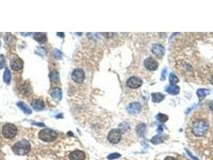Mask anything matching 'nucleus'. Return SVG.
Wrapping results in <instances>:
<instances>
[{"label": "nucleus", "instance_id": "f03ea898", "mask_svg": "<svg viewBox=\"0 0 213 160\" xmlns=\"http://www.w3.org/2000/svg\"><path fill=\"white\" fill-rule=\"evenodd\" d=\"M197 145L200 146H207L208 147L211 146L213 148V111L211 112V116H209V126L206 135L196 146Z\"/></svg>", "mask_w": 213, "mask_h": 160}, {"label": "nucleus", "instance_id": "412c9836", "mask_svg": "<svg viewBox=\"0 0 213 160\" xmlns=\"http://www.w3.org/2000/svg\"><path fill=\"white\" fill-rule=\"evenodd\" d=\"M11 71H10L8 68H6L4 71V74H3V80H4L6 83L8 84L11 82Z\"/></svg>", "mask_w": 213, "mask_h": 160}, {"label": "nucleus", "instance_id": "f3484780", "mask_svg": "<svg viewBox=\"0 0 213 160\" xmlns=\"http://www.w3.org/2000/svg\"><path fill=\"white\" fill-rule=\"evenodd\" d=\"M34 38L39 43H44L47 40V36L44 33H35Z\"/></svg>", "mask_w": 213, "mask_h": 160}, {"label": "nucleus", "instance_id": "423d86ee", "mask_svg": "<svg viewBox=\"0 0 213 160\" xmlns=\"http://www.w3.org/2000/svg\"><path fill=\"white\" fill-rule=\"evenodd\" d=\"M121 138H122V131L120 129L111 130L109 132L108 136V141L110 142L111 143L113 144H116L118 143H120Z\"/></svg>", "mask_w": 213, "mask_h": 160}, {"label": "nucleus", "instance_id": "6e6552de", "mask_svg": "<svg viewBox=\"0 0 213 160\" xmlns=\"http://www.w3.org/2000/svg\"><path fill=\"white\" fill-rule=\"evenodd\" d=\"M126 84H127V86H128V87H130V88L135 89L141 86L142 84H143V81H142L139 78H138V77L133 76L131 77L130 79H128Z\"/></svg>", "mask_w": 213, "mask_h": 160}, {"label": "nucleus", "instance_id": "7c9ffc66", "mask_svg": "<svg viewBox=\"0 0 213 160\" xmlns=\"http://www.w3.org/2000/svg\"><path fill=\"white\" fill-rule=\"evenodd\" d=\"M209 107H210V109H211V110L213 111V102L212 103H211V104H210V106H209Z\"/></svg>", "mask_w": 213, "mask_h": 160}, {"label": "nucleus", "instance_id": "dca6fc26", "mask_svg": "<svg viewBox=\"0 0 213 160\" xmlns=\"http://www.w3.org/2000/svg\"><path fill=\"white\" fill-rule=\"evenodd\" d=\"M17 106H18L25 114H26V115H31V113H32L31 108L29 107L26 103H23V102H19V103H17Z\"/></svg>", "mask_w": 213, "mask_h": 160}, {"label": "nucleus", "instance_id": "5701e85b", "mask_svg": "<svg viewBox=\"0 0 213 160\" xmlns=\"http://www.w3.org/2000/svg\"><path fill=\"white\" fill-rule=\"evenodd\" d=\"M169 82L172 85H175L177 83H179V79L177 78V76L174 74H171L170 77H169Z\"/></svg>", "mask_w": 213, "mask_h": 160}, {"label": "nucleus", "instance_id": "a878e982", "mask_svg": "<svg viewBox=\"0 0 213 160\" xmlns=\"http://www.w3.org/2000/svg\"><path fill=\"white\" fill-rule=\"evenodd\" d=\"M4 56H3V55H1V56H0V68H2V67H4Z\"/></svg>", "mask_w": 213, "mask_h": 160}, {"label": "nucleus", "instance_id": "2eb2a0df", "mask_svg": "<svg viewBox=\"0 0 213 160\" xmlns=\"http://www.w3.org/2000/svg\"><path fill=\"white\" fill-rule=\"evenodd\" d=\"M50 95L52 96L53 98H55V100L59 101L62 98V91L59 87H55L53 88L50 91Z\"/></svg>", "mask_w": 213, "mask_h": 160}, {"label": "nucleus", "instance_id": "9b49d317", "mask_svg": "<svg viewBox=\"0 0 213 160\" xmlns=\"http://www.w3.org/2000/svg\"><path fill=\"white\" fill-rule=\"evenodd\" d=\"M31 107L35 110H42L44 109V102L41 98H35L31 102Z\"/></svg>", "mask_w": 213, "mask_h": 160}, {"label": "nucleus", "instance_id": "4be33fe9", "mask_svg": "<svg viewBox=\"0 0 213 160\" xmlns=\"http://www.w3.org/2000/svg\"><path fill=\"white\" fill-rule=\"evenodd\" d=\"M207 92H208V91H207L205 89H199L197 91V95H198V97L199 98V99H203V98H205V96L207 95Z\"/></svg>", "mask_w": 213, "mask_h": 160}, {"label": "nucleus", "instance_id": "f8f14e48", "mask_svg": "<svg viewBox=\"0 0 213 160\" xmlns=\"http://www.w3.org/2000/svg\"><path fill=\"white\" fill-rule=\"evenodd\" d=\"M11 67L14 71H19L23 67V62L21 59H15L11 62Z\"/></svg>", "mask_w": 213, "mask_h": 160}, {"label": "nucleus", "instance_id": "c756f323", "mask_svg": "<svg viewBox=\"0 0 213 160\" xmlns=\"http://www.w3.org/2000/svg\"><path fill=\"white\" fill-rule=\"evenodd\" d=\"M209 83H210L212 84V85H213V75L211 77V79H210V80H209Z\"/></svg>", "mask_w": 213, "mask_h": 160}, {"label": "nucleus", "instance_id": "bb28decb", "mask_svg": "<svg viewBox=\"0 0 213 160\" xmlns=\"http://www.w3.org/2000/svg\"><path fill=\"white\" fill-rule=\"evenodd\" d=\"M55 57L57 58V59H61V58H62V53L60 52L59 50H56V49H55Z\"/></svg>", "mask_w": 213, "mask_h": 160}, {"label": "nucleus", "instance_id": "4468645a", "mask_svg": "<svg viewBox=\"0 0 213 160\" xmlns=\"http://www.w3.org/2000/svg\"><path fill=\"white\" fill-rule=\"evenodd\" d=\"M127 110L131 114H137L141 110V106L138 103H132L127 107Z\"/></svg>", "mask_w": 213, "mask_h": 160}, {"label": "nucleus", "instance_id": "b1692460", "mask_svg": "<svg viewBox=\"0 0 213 160\" xmlns=\"http://www.w3.org/2000/svg\"><path fill=\"white\" fill-rule=\"evenodd\" d=\"M157 119L160 122H165L168 119V117L166 115H163V114H159L157 115Z\"/></svg>", "mask_w": 213, "mask_h": 160}, {"label": "nucleus", "instance_id": "7ed1b4c3", "mask_svg": "<svg viewBox=\"0 0 213 160\" xmlns=\"http://www.w3.org/2000/svg\"><path fill=\"white\" fill-rule=\"evenodd\" d=\"M12 151L15 155H25L31 151V144L25 139L17 142L14 146H12Z\"/></svg>", "mask_w": 213, "mask_h": 160}, {"label": "nucleus", "instance_id": "6ab92c4d", "mask_svg": "<svg viewBox=\"0 0 213 160\" xmlns=\"http://www.w3.org/2000/svg\"><path fill=\"white\" fill-rule=\"evenodd\" d=\"M166 91L168 93L172 94V95H177L180 92V87L177 86H172L166 89Z\"/></svg>", "mask_w": 213, "mask_h": 160}, {"label": "nucleus", "instance_id": "1a4fd4ad", "mask_svg": "<svg viewBox=\"0 0 213 160\" xmlns=\"http://www.w3.org/2000/svg\"><path fill=\"white\" fill-rule=\"evenodd\" d=\"M70 160H85L86 155L83 151L80 150H75L73 151L69 155Z\"/></svg>", "mask_w": 213, "mask_h": 160}, {"label": "nucleus", "instance_id": "cd10ccee", "mask_svg": "<svg viewBox=\"0 0 213 160\" xmlns=\"http://www.w3.org/2000/svg\"><path fill=\"white\" fill-rule=\"evenodd\" d=\"M164 160H178V159L177 158H174V157H172V156H168V157H166Z\"/></svg>", "mask_w": 213, "mask_h": 160}, {"label": "nucleus", "instance_id": "20e7f679", "mask_svg": "<svg viewBox=\"0 0 213 160\" xmlns=\"http://www.w3.org/2000/svg\"><path fill=\"white\" fill-rule=\"evenodd\" d=\"M39 139L45 142H52L57 138V133L50 129L42 130L38 134Z\"/></svg>", "mask_w": 213, "mask_h": 160}, {"label": "nucleus", "instance_id": "9d476101", "mask_svg": "<svg viewBox=\"0 0 213 160\" xmlns=\"http://www.w3.org/2000/svg\"><path fill=\"white\" fill-rule=\"evenodd\" d=\"M144 67L149 71H156L158 68V63L151 57H149L144 61Z\"/></svg>", "mask_w": 213, "mask_h": 160}, {"label": "nucleus", "instance_id": "f257e3e1", "mask_svg": "<svg viewBox=\"0 0 213 160\" xmlns=\"http://www.w3.org/2000/svg\"><path fill=\"white\" fill-rule=\"evenodd\" d=\"M210 111L199 109L193 113L188 120L186 128V135L190 143L196 146L206 135L209 126Z\"/></svg>", "mask_w": 213, "mask_h": 160}, {"label": "nucleus", "instance_id": "ddd939ff", "mask_svg": "<svg viewBox=\"0 0 213 160\" xmlns=\"http://www.w3.org/2000/svg\"><path fill=\"white\" fill-rule=\"evenodd\" d=\"M151 51L153 53L154 55H156V56H159V57H162L163 55H164V48L162 47L160 44H155L153 45L152 48H151Z\"/></svg>", "mask_w": 213, "mask_h": 160}, {"label": "nucleus", "instance_id": "a211bd4d", "mask_svg": "<svg viewBox=\"0 0 213 160\" xmlns=\"http://www.w3.org/2000/svg\"><path fill=\"white\" fill-rule=\"evenodd\" d=\"M151 97H152V100L155 103H160L161 101L163 100L164 98V95H163L162 94L160 93H154L151 95Z\"/></svg>", "mask_w": 213, "mask_h": 160}, {"label": "nucleus", "instance_id": "0eeeda50", "mask_svg": "<svg viewBox=\"0 0 213 160\" xmlns=\"http://www.w3.org/2000/svg\"><path fill=\"white\" fill-rule=\"evenodd\" d=\"M72 78L75 83H82L84 82V79H85V74H84V70L81 69V68L75 69L72 72Z\"/></svg>", "mask_w": 213, "mask_h": 160}, {"label": "nucleus", "instance_id": "39448f33", "mask_svg": "<svg viewBox=\"0 0 213 160\" xmlns=\"http://www.w3.org/2000/svg\"><path fill=\"white\" fill-rule=\"evenodd\" d=\"M17 131V127L11 123H7L2 127V134L7 139H13L16 135Z\"/></svg>", "mask_w": 213, "mask_h": 160}, {"label": "nucleus", "instance_id": "c85d7f7f", "mask_svg": "<svg viewBox=\"0 0 213 160\" xmlns=\"http://www.w3.org/2000/svg\"><path fill=\"white\" fill-rule=\"evenodd\" d=\"M166 71H167V70L166 69H164L163 70V76L161 77V79H165V77H166Z\"/></svg>", "mask_w": 213, "mask_h": 160}, {"label": "nucleus", "instance_id": "393cba45", "mask_svg": "<svg viewBox=\"0 0 213 160\" xmlns=\"http://www.w3.org/2000/svg\"><path fill=\"white\" fill-rule=\"evenodd\" d=\"M120 155L118 153H113V154H111V155H109L108 157V159H115V158H119L120 157Z\"/></svg>", "mask_w": 213, "mask_h": 160}, {"label": "nucleus", "instance_id": "aec40b11", "mask_svg": "<svg viewBox=\"0 0 213 160\" xmlns=\"http://www.w3.org/2000/svg\"><path fill=\"white\" fill-rule=\"evenodd\" d=\"M50 81L52 82V83H56L59 82V74H58V72L56 71H52L50 72Z\"/></svg>", "mask_w": 213, "mask_h": 160}]
</instances>
